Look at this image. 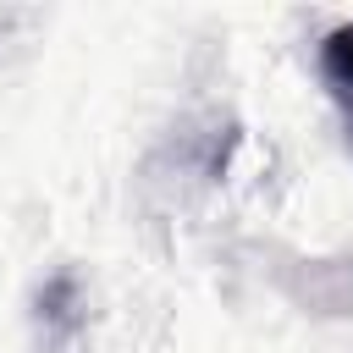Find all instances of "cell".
<instances>
[{
    "mask_svg": "<svg viewBox=\"0 0 353 353\" xmlns=\"http://www.w3.org/2000/svg\"><path fill=\"white\" fill-rule=\"evenodd\" d=\"M320 77H325L331 99L342 105V116L353 127V22H342L320 39Z\"/></svg>",
    "mask_w": 353,
    "mask_h": 353,
    "instance_id": "2",
    "label": "cell"
},
{
    "mask_svg": "<svg viewBox=\"0 0 353 353\" xmlns=\"http://www.w3.org/2000/svg\"><path fill=\"white\" fill-rule=\"evenodd\" d=\"M320 314H353V259H309L303 287H292Z\"/></svg>",
    "mask_w": 353,
    "mask_h": 353,
    "instance_id": "1",
    "label": "cell"
}]
</instances>
